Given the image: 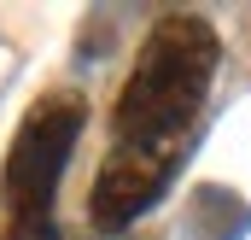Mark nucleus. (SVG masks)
Masks as SVG:
<instances>
[{"label": "nucleus", "instance_id": "2", "mask_svg": "<svg viewBox=\"0 0 251 240\" xmlns=\"http://www.w3.org/2000/svg\"><path fill=\"white\" fill-rule=\"evenodd\" d=\"M82 94H47L29 106V118L18 129L12 152H6V223L12 240H47L53 223V199H59V176L76 152V135H82Z\"/></svg>", "mask_w": 251, "mask_h": 240}, {"label": "nucleus", "instance_id": "3", "mask_svg": "<svg viewBox=\"0 0 251 240\" xmlns=\"http://www.w3.org/2000/svg\"><path fill=\"white\" fill-rule=\"evenodd\" d=\"M187 158V141H117L94 176V199H88V217L94 229L105 235H123L140 211H152L164 199L170 176L181 170Z\"/></svg>", "mask_w": 251, "mask_h": 240}, {"label": "nucleus", "instance_id": "1", "mask_svg": "<svg viewBox=\"0 0 251 240\" xmlns=\"http://www.w3.org/2000/svg\"><path fill=\"white\" fill-rule=\"evenodd\" d=\"M216 30L193 12L152 24L140 59L117 94V141H187L216 76Z\"/></svg>", "mask_w": 251, "mask_h": 240}]
</instances>
